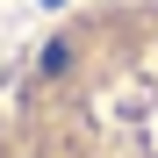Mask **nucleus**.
<instances>
[{
	"instance_id": "obj_1",
	"label": "nucleus",
	"mask_w": 158,
	"mask_h": 158,
	"mask_svg": "<svg viewBox=\"0 0 158 158\" xmlns=\"http://www.w3.org/2000/svg\"><path fill=\"white\" fill-rule=\"evenodd\" d=\"M0 158H158V0L72 15L0 94Z\"/></svg>"
}]
</instances>
